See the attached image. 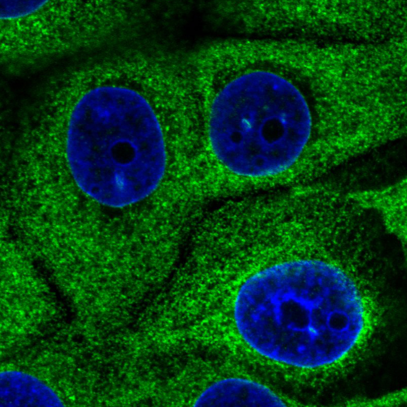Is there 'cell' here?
I'll return each mask as SVG.
<instances>
[{
  "mask_svg": "<svg viewBox=\"0 0 407 407\" xmlns=\"http://www.w3.org/2000/svg\"><path fill=\"white\" fill-rule=\"evenodd\" d=\"M234 317L256 352L304 368L345 356L365 322L354 282L338 267L315 259L278 264L249 277L237 295Z\"/></svg>",
  "mask_w": 407,
  "mask_h": 407,
  "instance_id": "obj_1",
  "label": "cell"
},
{
  "mask_svg": "<svg viewBox=\"0 0 407 407\" xmlns=\"http://www.w3.org/2000/svg\"><path fill=\"white\" fill-rule=\"evenodd\" d=\"M75 95L66 156L78 187L112 208L148 197L166 164L162 132L150 103L133 90L111 84H95Z\"/></svg>",
  "mask_w": 407,
  "mask_h": 407,
  "instance_id": "obj_2",
  "label": "cell"
},
{
  "mask_svg": "<svg viewBox=\"0 0 407 407\" xmlns=\"http://www.w3.org/2000/svg\"><path fill=\"white\" fill-rule=\"evenodd\" d=\"M312 117L299 90L266 71L228 82L212 102L209 138L218 160L242 176H273L290 167L310 139Z\"/></svg>",
  "mask_w": 407,
  "mask_h": 407,
  "instance_id": "obj_3",
  "label": "cell"
},
{
  "mask_svg": "<svg viewBox=\"0 0 407 407\" xmlns=\"http://www.w3.org/2000/svg\"><path fill=\"white\" fill-rule=\"evenodd\" d=\"M96 6L91 1H31L26 16L1 21L6 62L25 66L91 48Z\"/></svg>",
  "mask_w": 407,
  "mask_h": 407,
  "instance_id": "obj_4",
  "label": "cell"
},
{
  "mask_svg": "<svg viewBox=\"0 0 407 407\" xmlns=\"http://www.w3.org/2000/svg\"><path fill=\"white\" fill-rule=\"evenodd\" d=\"M195 406H284V402L267 387L238 377L218 381L207 388Z\"/></svg>",
  "mask_w": 407,
  "mask_h": 407,
  "instance_id": "obj_5",
  "label": "cell"
},
{
  "mask_svg": "<svg viewBox=\"0 0 407 407\" xmlns=\"http://www.w3.org/2000/svg\"><path fill=\"white\" fill-rule=\"evenodd\" d=\"M0 407L63 406L57 394L39 379L17 370L0 374Z\"/></svg>",
  "mask_w": 407,
  "mask_h": 407,
  "instance_id": "obj_6",
  "label": "cell"
}]
</instances>
